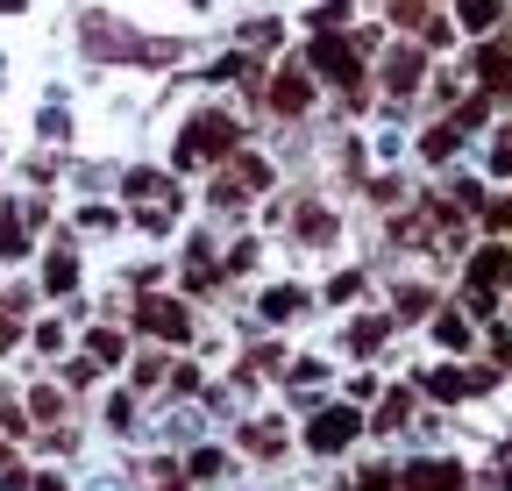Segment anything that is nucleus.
I'll return each mask as SVG.
<instances>
[{
    "mask_svg": "<svg viewBox=\"0 0 512 491\" xmlns=\"http://www.w3.org/2000/svg\"><path fill=\"white\" fill-rule=\"evenodd\" d=\"M498 299H512V242H484V250L470 257L463 271V306L470 314H498Z\"/></svg>",
    "mask_w": 512,
    "mask_h": 491,
    "instance_id": "nucleus-1",
    "label": "nucleus"
},
{
    "mask_svg": "<svg viewBox=\"0 0 512 491\" xmlns=\"http://www.w3.org/2000/svg\"><path fill=\"white\" fill-rule=\"evenodd\" d=\"M420 72H427V57L413 50V43H399V50H384V65H377V86H384V100H413V86H420Z\"/></svg>",
    "mask_w": 512,
    "mask_h": 491,
    "instance_id": "nucleus-2",
    "label": "nucleus"
},
{
    "mask_svg": "<svg viewBox=\"0 0 512 491\" xmlns=\"http://www.w3.org/2000/svg\"><path fill=\"white\" fill-rule=\"evenodd\" d=\"M356 435H363V420H356V413H349V406H342V413H320V420H313V427H306V442H313V449H320V456H342V449H349V442H356Z\"/></svg>",
    "mask_w": 512,
    "mask_h": 491,
    "instance_id": "nucleus-3",
    "label": "nucleus"
},
{
    "mask_svg": "<svg viewBox=\"0 0 512 491\" xmlns=\"http://www.w3.org/2000/svg\"><path fill=\"white\" fill-rule=\"evenodd\" d=\"M271 107H278V114H306V107H313V65L278 72V79H271Z\"/></svg>",
    "mask_w": 512,
    "mask_h": 491,
    "instance_id": "nucleus-4",
    "label": "nucleus"
},
{
    "mask_svg": "<svg viewBox=\"0 0 512 491\" xmlns=\"http://www.w3.org/2000/svg\"><path fill=\"white\" fill-rule=\"evenodd\" d=\"M434 342H441V349H456V356H470V349H477L470 306H434Z\"/></svg>",
    "mask_w": 512,
    "mask_h": 491,
    "instance_id": "nucleus-5",
    "label": "nucleus"
},
{
    "mask_svg": "<svg viewBox=\"0 0 512 491\" xmlns=\"http://www.w3.org/2000/svg\"><path fill=\"white\" fill-rule=\"evenodd\" d=\"M143 321H150V335H164V342H185V335H192V314H185L178 299H150Z\"/></svg>",
    "mask_w": 512,
    "mask_h": 491,
    "instance_id": "nucleus-6",
    "label": "nucleus"
},
{
    "mask_svg": "<svg viewBox=\"0 0 512 491\" xmlns=\"http://www.w3.org/2000/svg\"><path fill=\"white\" fill-rule=\"evenodd\" d=\"M456 22H463L470 36H491V29L505 22V0H456Z\"/></svg>",
    "mask_w": 512,
    "mask_h": 491,
    "instance_id": "nucleus-7",
    "label": "nucleus"
},
{
    "mask_svg": "<svg viewBox=\"0 0 512 491\" xmlns=\"http://www.w3.org/2000/svg\"><path fill=\"white\" fill-rule=\"evenodd\" d=\"M484 171L491 178H512V121H498L491 143H484Z\"/></svg>",
    "mask_w": 512,
    "mask_h": 491,
    "instance_id": "nucleus-8",
    "label": "nucleus"
},
{
    "mask_svg": "<svg viewBox=\"0 0 512 491\" xmlns=\"http://www.w3.org/2000/svg\"><path fill=\"white\" fill-rule=\"evenodd\" d=\"M292 235H299V242H335V214H328V207H299Z\"/></svg>",
    "mask_w": 512,
    "mask_h": 491,
    "instance_id": "nucleus-9",
    "label": "nucleus"
},
{
    "mask_svg": "<svg viewBox=\"0 0 512 491\" xmlns=\"http://www.w3.org/2000/svg\"><path fill=\"white\" fill-rule=\"evenodd\" d=\"M249 449H256V456H278V449H285V427H278V420L249 427Z\"/></svg>",
    "mask_w": 512,
    "mask_h": 491,
    "instance_id": "nucleus-10",
    "label": "nucleus"
},
{
    "mask_svg": "<svg viewBox=\"0 0 512 491\" xmlns=\"http://www.w3.org/2000/svg\"><path fill=\"white\" fill-rule=\"evenodd\" d=\"M377 342H384V321H377V314H363V321H356V335H349V349H356V356H370Z\"/></svg>",
    "mask_w": 512,
    "mask_h": 491,
    "instance_id": "nucleus-11",
    "label": "nucleus"
},
{
    "mask_svg": "<svg viewBox=\"0 0 512 491\" xmlns=\"http://www.w3.org/2000/svg\"><path fill=\"white\" fill-rule=\"evenodd\" d=\"M406 413H413V392H392V399H384V406H377V427H399Z\"/></svg>",
    "mask_w": 512,
    "mask_h": 491,
    "instance_id": "nucleus-12",
    "label": "nucleus"
}]
</instances>
